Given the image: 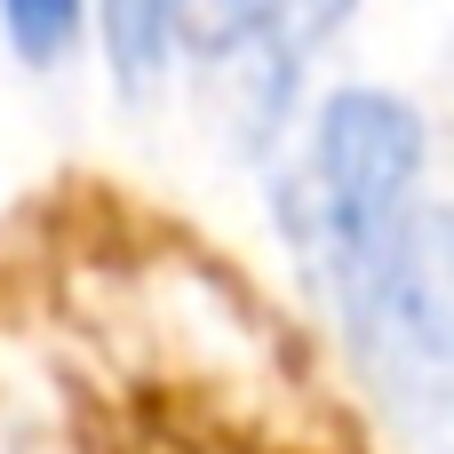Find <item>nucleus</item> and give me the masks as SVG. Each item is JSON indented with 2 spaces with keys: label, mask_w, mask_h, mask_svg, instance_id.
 Masks as SVG:
<instances>
[{
  "label": "nucleus",
  "mask_w": 454,
  "mask_h": 454,
  "mask_svg": "<svg viewBox=\"0 0 454 454\" xmlns=\"http://www.w3.org/2000/svg\"><path fill=\"white\" fill-rule=\"evenodd\" d=\"M423 168H431L423 112L391 88L359 80V88L319 96L295 120L271 168V223L327 311L407 231V215L423 207Z\"/></svg>",
  "instance_id": "f257e3e1"
},
{
  "label": "nucleus",
  "mask_w": 454,
  "mask_h": 454,
  "mask_svg": "<svg viewBox=\"0 0 454 454\" xmlns=\"http://www.w3.org/2000/svg\"><path fill=\"white\" fill-rule=\"evenodd\" d=\"M96 48L128 104L160 96L184 64V0H96Z\"/></svg>",
  "instance_id": "7ed1b4c3"
},
{
  "label": "nucleus",
  "mask_w": 454,
  "mask_h": 454,
  "mask_svg": "<svg viewBox=\"0 0 454 454\" xmlns=\"http://www.w3.org/2000/svg\"><path fill=\"white\" fill-rule=\"evenodd\" d=\"M295 8H303V32L319 40V32H335V24H351V8H359V0H295Z\"/></svg>",
  "instance_id": "39448f33"
},
{
  "label": "nucleus",
  "mask_w": 454,
  "mask_h": 454,
  "mask_svg": "<svg viewBox=\"0 0 454 454\" xmlns=\"http://www.w3.org/2000/svg\"><path fill=\"white\" fill-rule=\"evenodd\" d=\"M351 367L407 454H454V207L423 200L335 303Z\"/></svg>",
  "instance_id": "f03ea898"
},
{
  "label": "nucleus",
  "mask_w": 454,
  "mask_h": 454,
  "mask_svg": "<svg viewBox=\"0 0 454 454\" xmlns=\"http://www.w3.org/2000/svg\"><path fill=\"white\" fill-rule=\"evenodd\" d=\"M88 32H96V0H0V40L32 72L72 64Z\"/></svg>",
  "instance_id": "20e7f679"
}]
</instances>
